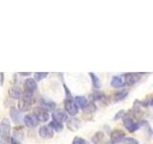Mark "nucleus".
<instances>
[{
  "mask_svg": "<svg viewBox=\"0 0 153 144\" xmlns=\"http://www.w3.org/2000/svg\"><path fill=\"white\" fill-rule=\"evenodd\" d=\"M12 126L8 118H3L0 122V144H8L11 139Z\"/></svg>",
  "mask_w": 153,
  "mask_h": 144,
  "instance_id": "nucleus-1",
  "label": "nucleus"
},
{
  "mask_svg": "<svg viewBox=\"0 0 153 144\" xmlns=\"http://www.w3.org/2000/svg\"><path fill=\"white\" fill-rule=\"evenodd\" d=\"M33 103V93L24 90L18 99V110L20 112H27L31 109Z\"/></svg>",
  "mask_w": 153,
  "mask_h": 144,
  "instance_id": "nucleus-2",
  "label": "nucleus"
},
{
  "mask_svg": "<svg viewBox=\"0 0 153 144\" xmlns=\"http://www.w3.org/2000/svg\"><path fill=\"white\" fill-rule=\"evenodd\" d=\"M64 110L67 114L74 116L79 112V108L76 105L73 99H65L64 100Z\"/></svg>",
  "mask_w": 153,
  "mask_h": 144,
  "instance_id": "nucleus-3",
  "label": "nucleus"
},
{
  "mask_svg": "<svg viewBox=\"0 0 153 144\" xmlns=\"http://www.w3.org/2000/svg\"><path fill=\"white\" fill-rule=\"evenodd\" d=\"M123 125H124V127H126V129L127 130L128 132L134 133V132H136L137 130L140 129V125L141 124L137 123L132 117L126 116L123 118Z\"/></svg>",
  "mask_w": 153,
  "mask_h": 144,
  "instance_id": "nucleus-4",
  "label": "nucleus"
},
{
  "mask_svg": "<svg viewBox=\"0 0 153 144\" xmlns=\"http://www.w3.org/2000/svg\"><path fill=\"white\" fill-rule=\"evenodd\" d=\"M52 118H53V121L63 123V122L67 121V119H68V115H67V113L65 112L64 110H62V109H56V110H53Z\"/></svg>",
  "mask_w": 153,
  "mask_h": 144,
  "instance_id": "nucleus-5",
  "label": "nucleus"
},
{
  "mask_svg": "<svg viewBox=\"0 0 153 144\" xmlns=\"http://www.w3.org/2000/svg\"><path fill=\"white\" fill-rule=\"evenodd\" d=\"M33 113L36 115L38 122H46V121H48V119L50 117L49 112H48L45 109H43L41 107H36L33 109Z\"/></svg>",
  "mask_w": 153,
  "mask_h": 144,
  "instance_id": "nucleus-6",
  "label": "nucleus"
},
{
  "mask_svg": "<svg viewBox=\"0 0 153 144\" xmlns=\"http://www.w3.org/2000/svg\"><path fill=\"white\" fill-rule=\"evenodd\" d=\"M124 137H126V134L124 132H123L122 130H113L110 134V141H111L112 144H118V143H121Z\"/></svg>",
  "mask_w": 153,
  "mask_h": 144,
  "instance_id": "nucleus-7",
  "label": "nucleus"
},
{
  "mask_svg": "<svg viewBox=\"0 0 153 144\" xmlns=\"http://www.w3.org/2000/svg\"><path fill=\"white\" fill-rule=\"evenodd\" d=\"M23 121L25 126L28 128H36L38 125V120L33 113H28L23 117Z\"/></svg>",
  "mask_w": 153,
  "mask_h": 144,
  "instance_id": "nucleus-8",
  "label": "nucleus"
},
{
  "mask_svg": "<svg viewBox=\"0 0 153 144\" xmlns=\"http://www.w3.org/2000/svg\"><path fill=\"white\" fill-rule=\"evenodd\" d=\"M10 117H11L13 121L16 124L20 123L23 120V116H22L21 112L16 107H12L11 109H10Z\"/></svg>",
  "mask_w": 153,
  "mask_h": 144,
  "instance_id": "nucleus-9",
  "label": "nucleus"
},
{
  "mask_svg": "<svg viewBox=\"0 0 153 144\" xmlns=\"http://www.w3.org/2000/svg\"><path fill=\"white\" fill-rule=\"evenodd\" d=\"M123 81H124V86H132L136 84L139 81V75L136 73H126L123 74Z\"/></svg>",
  "mask_w": 153,
  "mask_h": 144,
  "instance_id": "nucleus-10",
  "label": "nucleus"
},
{
  "mask_svg": "<svg viewBox=\"0 0 153 144\" xmlns=\"http://www.w3.org/2000/svg\"><path fill=\"white\" fill-rule=\"evenodd\" d=\"M24 90L29 91V92L33 93L37 88V84L36 82L33 80V78H27L24 82Z\"/></svg>",
  "mask_w": 153,
  "mask_h": 144,
  "instance_id": "nucleus-11",
  "label": "nucleus"
},
{
  "mask_svg": "<svg viewBox=\"0 0 153 144\" xmlns=\"http://www.w3.org/2000/svg\"><path fill=\"white\" fill-rule=\"evenodd\" d=\"M39 136L44 139H50L54 136V131L48 126H42L39 128Z\"/></svg>",
  "mask_w": 153,
  "mask_h": 144,
  "instance_id": "nucleus-12",
  "label": "nucleus"
},
{
  "mask_svg": "<svg viewBox=\"0 0 153 144\" xmlns=\"http://www.w3.org/2000/svg\"><path fill=\"white\" fill-rule=\"evenodd\" d=\"M75 103L78 106V108H80L81 110H86L89 106L88 99L84 97V96H76L75 98Z\"/></svg>",
  "mask_w": 153,
  "mask_h": 144,
  "instance_id": "nucleus-13",
  "label": "nucleus"
},
{
  "mask_svg": "<svg viewBox=\"0 0 153 144\" xmlns=\"http://www.w3.org/2000/svg\"><path fill=\"white\" fill-rule=\"evenodd\" d=\"M110 85H111L112 88H122L124 86V81H123V77L122 76H113L111 82H110Z\"/></svg>",
  "mask_w": 153,
  "mask_h": 144,
  "instance_id": "nucleus-14",
  "label": "nucleus"
},
{
  "mask_svg": "<svg viewBox=\"0 0 153 144\" xmlns=\"http://www.w3.org/2000/svg\"><path fill=\"white\" fill-rule=\"evenodd\" d=\"M22 92L23 91L21 90V88L17 86H11V88L9 89L10 96H11L13 99H16V100L20 98V96L22 95Z\"/></svg>",
  "mask_w": 153,
  "mask_h": 144,
  "instance_id": "nucleus-15",
  "label": "nucleus"
},
{
  "mask_svg": "<svg viewBox=\"0 0 153 144\" xmlns=\"http://www.w3.org/2000/svg\"><path fill=\"white\" fill-rule=\"evenodd\" d=\"M128 95V91L123 89L122 91H119V92H117L116 94H114L113 96V101L115 103H118V102H121V101L124 100Z\"/></svg>",
  "mask_w": 153,
  "mask_h": 144,
  "instance_id": "nucleus-16",
  "label": "nucleus"
},
{
  "mask_svg": "<svg viewBox=\"0 0 153 144\" xmlns=\"http://www.w3.org/2000/svg\"><path fill=\"white\" fill-rule=\"evenodd\" d=\"M40 104L41 106L40 107L45 109L47 112L48 110H54L55 108H56V104L55 102H52V101H49V100H46V99H41L40 100Z\"/></svg>",
  "mask_w": 153,
  "mask_h": 144,
  "instance_id": "nucleus-17",
  "label": "nucleus"
},
{
  "mask_svg": "<svg viewBox=\"0 0 153 144\" xmlns=\"http://www.w3.org/2000/svg\"><path fill=\"white\" fill-rule=\"evenodd\" d=\"M89 76H90V78H91V81H92V85H93V86L95 88H97V89H99V88H100V78L99 77L96 75L95 73H93V72H89Z\"/></svg>",
  "mask_w": 153,
  "mask_h": 144,
  "instance_id": "nucleus-18",
  "label": "nucleus"
},
{
  "mask_svg": "<svg viewBox=\"0 0 153 144\" xmlns=\"http://www.w3.org/2000/svg\"><path fill=\"white\" fill-rule=\"evenodd\" d=\"M67 126L71 131H76L79 128V121L76 120V118H72L67 122Z\"/></svg>",
  "mask_w": 153,
  "mask_h": 144,
  "instance_id": "nucleus-19",
  "label": "nucleus"
},
{
  "mask_svg": "<svg viewBox=\"0 0 153 144\" xmlns=\"http://www.w3.org/2000/svg\"><path fill=\"white\" fill-rule=\"evenodd\" d=\"M49 127L53 130V131L56 132H61L63 130V124L56 122V121H51L49 123Z\"/></svg>",
  "mask_w": 153,
  "mask_h": 144,
  "instance_id": "nucleus-20",
  "label": "nucleus"
},
{
  "mask_svg": "<svg viewBox=\"0 0 153 144\" xmlns=\"http://www.w3.org/2000/svg\"><path fill=\"white\" fill-rule=\"evenodd\" d=\"M104 138V134L102 132H98L95 134V136L92 138V141L94 144H100V142L102 141V139Z\"/></svg>",
  "mask_w": 153,
  "mask_h": 144,
  "instance_id": "nucleus-21",
  "label": "nucleus"
},
{
  "mask_svg": "<svg viewBox=\"0 0 153 144\" xmlns=\"http://www.w3.org/2000/svg\"><path fill=\"white\" fill-rule=\"evenodd\" d=\"M91 97H92L94 101H103L105 99V95L102 92H100V91H96V92L91 95Z\"/></svg>",
  "mask_w": 153,
  "mask_h": 144,
  "instance_id": "nucleus-22",
  "label": "nucleus"
},
{
  "mask_svg": "<svg viewBox=\"0 0 153 144\" xmlns=\"http://www.w3.org/2000/svg\"><path fill=\"white\" fill-rule=\"evenodd\" d=\"M47 76H48L47 72H36V73H35V75H33V80L36 82H40L41 80L46 78Z\"/></svg>",
  "mask_w": 153,
  "mask_h": 144,
  "instance_id": "nucleus-23",
  "label": "nucleus"
},
{
  "mask_svg": "<svg viewBox=\"0 0 153 144\" xmlns=\"http://www.w3.org/2000/svg\"><path fill=\"white\" fill-rule=\"evenodd\" d=\"M123 144H139V142L134 139L132 137H124V139L123 140Z\"/></svg>",
  "mask_w": 153,
  "mask_h": 144,
  "instance_id": "nucleus-24",
  "label": "nucleus"
},
{
  "mask_svg": "<svg viewBox=\"0 0 153 144\" xmlns=\"http://www.w3.org/2000/svg\"><path fill=\"white\" fill-rule=\"evenodd\" d=\"M72 144H86V141L84 140L83 138L79 137V136H76L73 141H72Z\"/></svg>",
  "mask_w": 153,
  "mask_h": 144,
  "instance_id": "nucleus-25",
  "label": "nucleus"
},
{
  "mask_svg": "<svg viewBox=\"0 0 153 144\" xmlns=\"http://www.w3.org/2000/svg\"><path fill=\"white\" fill-rule=\"evenodd\" d=\"M124 115H126V110H120V112H118V113L115 115L114 116V120H118V119H121L123 118V116H124Z\"/></svg>",
  "mask_w": 153,
  "mask_h": 144,
  "instance_id": "nucleus-26",
  "label": "nucleus"
},
{
  "mask_svg": "<svg viewBox=\"0 0 153 144\" xmlns=\"http://www.w3.org/2000/svg\"><path fill=\"white\" fill-rule=\"evenodd\" d=\"M63 88H64V90H65V94H66V99H72V94L70 92L69 88H67L66 85H63Z\"/></svg>",
  "mask_w": 153,
  "mask_h": 144,
  "instance_id": "nucleus-27",
  "label": "nucleus"
},
{
  "mask_svg": "<svg viewBox=\"0 0 153 144\" xmlns=\"http://www.w3.org/2000/svg\"><path fill=\"white\" fill-rule=\"evenodd\" d=\"M10 144H21V143L17 140V138L11 137V139H10Z\"/></svg>",
  "mask_w": 153,
  "mask_h": 144,
  "instance_id": "nucleus-28",
  "label": "nucleus"
},
{
  "mask_svg": "<svg viewBox=\"0 0 153 144\" xmlns=\"http://www.w3.org/2000/svg\"><path fill=\"white\" fill-rule=\"evenodd\" d=\"M0 76H1V82H0V85H3V77H4V73H0Z\"/></svg>",
  "mask_w": 153,
  "mask_h": 144,
  "instance_id": "nucleus-29",
  "label": "nucleus"
},
{
  "mask_svg": "<svg viewBox=\"0 0 153 144\" xmlns=\"http://www.w3.org/2000/svg\"><path fill=\"white\" fill-rule=\"evenodd\" d=\"M22 76H28V75H30V73H28V72H25V73H21Z\"/></svg>",
  "mask_w": 153,
  "mask_h": 144,
  "instance_id": "nucleus-30",
  "label": "nucleus"
}]
</instances>
